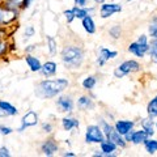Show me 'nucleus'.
Wrapping results in <instances>:
<instances>
[{"label":"nucleus","mask_w":157,"mask_h":157,"mask_svg":"<svg viewBox=\"0 0 157 157\" xmlns=\"http://www.w3.org/2000/svg\"><path fill=\"white\" fill-rule=\"evenodd\" d=\"M12 132H13V130L11 128V127L0 124V134H2V135H11Z\"/></svg>","instance_id":"obj_32"},{"label":"nucleus","mask_w":157,"mask_h":157,"mask_svg":"<svg viewBox=\"0 0 157 157\" xmlns=\"http://www.w3.org/2000/svg\"><path fill=\"white\" fill-rule=\"evenodd\" d=\"M100 145H101V152L100 153L97 152V153H94V156H115L114 153H113V152H115V149H117L115 143L105 139L104 141H101Z\"/></svg>","instance_id":"obj_12"},{"label":"nucleus","mask_w":157,"mask_h":157,"mask_svg":"<svg viewBox=\"0 0 157 157\" xmlns=\"http://www.w3.org/2000/svg\"><path fill=\"white\" fill-rule=\"evenodd\" d=\"M64 16H66V18H67V21H68V22H72V21H73V18H76L72 8H71V9H67V11H64Z\"/></svg>","instance_id":"obj_31"},{"label":"nucleus","mask_w":157,"mask_h":157,"mask_svg":"<svg viewBox=\"0 0 157 157\" xmlns=\"http://www.w3.org/2000/svg\"><path fill=\"white\" fill-rule=\"evenodd\" d=\"M62 62L67 68H78L84 62V51L78 46H66L62 50Z\"/></svg>","instance_id":"obj_2"},{"label":"nucleus","mask_w":157,"mask_h":157,"mask_svg":"<svg viewBox=\"0 0 157 157\" xmlns=\"http://www.w3.org/2000/svg\"><path fill=\"white\" fill-rule=\"evenodd\" d=\"M70 85L67 78H55V80H43L36 86V94L39 98H54L67 89Z\"/></svg>","instance_id":"obj_1"},{"label":"nucleus","mask_w":157,"mask_h":157,"mask_svg":"<svg viewBox=\"0 0 157 157\" xmlns=\"http://www.w3.org/2000/svg\"><path fill=\"white\" fill-rule=\"evenodd\" d=\"M42 130L48 134V132L52 131V124H51V123H43V124H42Z\"/></svg>","instance_id":"obj_36"},{"label":"nucleus","mask_w":157,"mask_h":157,"mask_svg":"<svg viewBox=\"0 0 157 157\" xmlns=\"http://www.w3.org/2000/svg\"><path fill=\"white\" fill-rule=\"evenodd\" d=\"M128 2H131V0H128Z\"/></svg>","instance_id":"obj_45"},{"label":"nucleus","mask_w":157,"mask_h":157,"mask_svg":"<svg viewBox=\"0 0 157 157\" xmlns=\"http://www.w3.org/2000/svg\"><path fill=\"white\" fill-rule=\"evenodd\" d=\"M41 73L45 77L54 76L56 73V63H54V62H46L45 64L41 67Z\"/></svg>","instance_id":"obj_16"},{"label":"nucleus","mask_w":157,"mask_h":157,"mask_svg":"<svg viewBox=\"0 0 157 157\" xmlns=\"http://www.w3.org/2000/svg\"><path fill=\"white\" fill-rule=\"evenodd\" d=\"M63 156H66V157H68V156H70V157H75L76 155H75V153H72V152H66V153L63 155Z\"/></svg>","instance_id":"obj_41"},{"label":"nucleus","mask_w":157,"mask_h":157,"mask_svg":"<svg viewBox=\"0 0 157 157\" xmlns=\"http://www.w3.org/2000/svg\"><path fill=\"white\" fill-rule=\"evenodd\" d=\"M94 2H96L97 4H100V3L102 4V3H105V0H94Z\"/></svg>","instance_id":"obj_43"},{"label":"nucleus","mask_w":157,"mask_h":157,"mask_svg":"<svg viewBox=\"0 0 157 157\" xmlns=\"http://www.w3.org/2000/svg\"><path fill=\"white\" fill-rule=\"evenodd\" d=\"M100 127L102 128V131H104L105 137H106L107 140H110V141H113V143H115L117 147L124 148V147H126V140H124V137L115 130V127H113L110 123H107V122L104 121V119H101V126Z\"/></svg>","instance_id":"obj_3"},{"label":"nucleus","mask_w":157,"mask_h":157,"mask_svg":"<svg viewBox=\"0 0 157 157\" xmlns=\"http://www.w3.org/2000/svg\"><path fill=\"white\" fill-rule=\"evenodd\" d=\"M8 50V45L6 42H3V41H0V55H3V54H6Z\"/></svg>","instance_id":"obj_33"},{"label":"nucleus","mask_w":157,"mask_h":157,"mask_svg":"<svg viewBox=\"0 0 157 157\" xmlns=\"http://www.w3.org/2000/svg\"><path fill=\"white\" fill-rule=\"evenodd\" d=\"M34 48H36V46H29V47L26 48V51H28V52H29V51H33Z\"/></svg>","instance_id":"obj_42"},{"label":"nucleus","mask_w":157,"mask_h":157,"mask_svg":"<svg viewBox=\"0 0 157 157\" xmlns=\"http://www.w3.org/2000/svg\"><path fill=\"white\" fill-rule=\"evenodd\" d=\"M0 9H2V7H0Z\"/></svg>","instance_id":"obj_46"},{"label":"nucleus","mask_w":157,"mask_h":157,"mask_svg":"<svg viewBox=\"0 0 157 157\" xmlns=\"http://www.w3.org/2000/svg\"><path fill=\"white\" fill-rule=\"evenodd\" d=\"M75 4H76L77 7L85 8V7H86V4H88V0H75Z\"/></svg>","instance_id":"obj_37"},{"label":"nucleus","mask_w":157,"mask_h":157,"mask_svg":"<svg viewBox=\"0 0 157 157\" xmlns=\"http://www.w3.org/2000/svg\"><path fill=\"white\" fill-rule=\"evenodd\" d=\"M58 149H59V144L58 141H55V139H47L41 145V151L45 156H52Z\"/></svg>","instance_id":"obj_13"},{"label":"nucleus","mask_w":157,"mask_h":157,"mask_svg":"<svg viewBox=\"0 0 157 157\" xmlns=\"http://www.w3.org/2000/svg\"><path fill=\"white\" fill-rule=\"evenodd\" d=\"M6 117H8V114L2 109V107H0V118H6Z\"/></svg>","instance_id":"obj_40"},{"label":"nucleus","mask_w":157,"mask_h":157,"mask_svg":"<svg viewBox=\"0 0 157 157\" xmlns=\"http://www.w3.org/2000/svg\"><path fill=\"white\" fill-rule=\"evenodd\" d=\"M56 106L63 113H70L73 110V100L71 96H60L56 100Z\"/></svg>","instance_id":"obj_10"},{"label":"nucleus","mask_w":157,"mask_h":157,"mask_svg":"<svg viewBox=\"0 0 157 157\" xmlns=\"http://www.w3.org/2000/svg\"><path fill=\"white\" fill-rule=\"evenodd\" d=\"M109 34H110V37H113L114 39H118L121 37V34H122V28L119 25H114L109 30Z\"/></svg>","instance_id":"obj_28"},{"label":"nucleus","mask_w":157,"mask_h":157,"mask_svg":"<svg viewBox=\"0 0 157 157\" xmlns=\"http://www.w3.org/2000/svg\"><path fill=\"white\" fill-rule=\"evenodd\" d=\"M139 70H140V64L136 60H126V62L122 63V64L118 66V68H115L114 76L117 78H121L126 75H128V73L137 72Z\"/></svg>","instance_id":"obj_4"},{"label":"nucleus","mask_w":157,"mask_h":157,"mask_svg":"<svg viewBox=\"0 0 157 157\" xmlns=\"http://www.w3.org/2000/svg\"><path fill=\"white\" fill-rule=\"evenodd\" d=\"M25 62H26V64L29 66V68H30V71L32 72H38V71H41V62H39V59L36 58V56H33V55H26L25 56Z\"/></svg>","instance_id":"obj_17"},{"label":"nucleus","mask_w":157,"mask_h":157,"mask_svg":"<svg viewBox=\"0 0 157 157\" xmlns=\"http://www.w3.org/2000/svg\"><path fill=\"white\" fill-rule=\"evenodd\" d=\"M97 84V78L94 76H88L86 78H84V81H82V88L86 90H92L93 88L96 86Z\"/></svg>","instance_id":"obj_24"},{"label":"nucleus","mask_w":157,"mask_h":157,"mask_svg":"<svg viewBox=\"0 0 157 157\" xmlns=\"http://www.w3.org/2000/svg\"><path fill=\"white\" fill-rule=\"evenodd\" d=\"M156 127H157V122H156Z\"/></svg>","instance_id":"obj_44"},{"label":"nucleus","mask_w":157,"mask_h":157,"mask_svg":"<svg viewBox=\"0 0 157 157\" xmlns=\"http://www.w3.org/2000/svg\"><path fill=\"white\" fill-rule=\"evenodd\" d=\"M33 0H22L21 2V8L22 9H25V8H29L30 7V4H32Z\"/></svg>","instance_id":"obj_38"},{"label":"nucleus","mask_w":157,"mask_h":157,"mask_svg":"<svg viewBox=\"0 0 157 157\" xmlns=\"http://www.w3.org/2000/svg\"><path fill=\"white\" fill-rule=\"evenodd\" d=\"M144 147L147 152H148L149 155H153L155 152L157 151V140H153V139H147L144 141Z\"/></svg>","instance_id":"obj_25"},{"label":"nucleus","mask_w":157,"mask_h":157,"mask_svg":"<svg viewBox=\"0 0 157 157\" xmlns=\"http://www.w3.org/2000/svg\"><path fill=\"white\" fill-rule=\"evenodd\" d=\"M149 34L153 39H157V18L149 25Z\"/></svg>","instance_id":"obj_30"},{"label":"nucleus","mask_w":157,"mask_h":157,"mask_svg":"<svg viewBox=\"0 0 157 157\" xmlns=\"http://www.w3.org/2000/svg\"><path fill=\"white\" fill-rule=\"evenodd\" d=\"M134 126H135V123L132 121H117L114 127L122 136H124L126 134H128L130 131H132Z\"/></svg>","instance_id":"obj_15"},{"label":"nucleus","mask_w":157,"mask_h":157,"mask_svg":"<svg viewBox=\"0 0 157 157\" xmlns=\"http://www.w3.org/2000/svg\"><path fill=\"white\" fill-rule=\"evenodd\" d=\"M147 113H148V117L151 118L157 117V94L149 101L148 106H147Z\"/></svg>","instance_id":"obj_22"},{"label":"nucleus","mask_w":157,"mask_h":157,"mask_svg":"<svg viewBox=\"0 0 157 157\" xmlns=\"http://www.w3.org/2000/svg\"><path fill=\"white\" fill-rule=\"evenodd\" d=\"M121 11H122V6H121V4H117V3H110V4L102 3L100 14H101L102 18H107V17L113 16L114 13H118Z\"/></svg>","instance_id":"obj_9"},{"label":"nucleus","mask_w":157,"mask_h":157,"mask_svg":"<svg viewBox=\"0 0 157 157\" xmlns=\"http://www.w3.org/2000/svg\"><path fill=\"white\" fill-rule=\"evenodd\" d=\"M62 126L66 131H71L72 128H77V127L80 126V122H78L76 118H63Z\"/></svg>","instance_id":"obj_20"},{"label":"nucleus","mask_w":157,"mask_h":157,"mask_svg":"<svg viewBox=\"0 0 157 157\" xmlns=\"http://www.w3.org/2000/svg\"><path fill=\"white\" fill-rule=\"evenodd\" d=\"M72 9H73V13H75V17H76V18H80V20H82L85 16H88V14H89L86 7L82 8V7H77V6H76V7H73Z\"/></svg>","instance_id":"obj_26"},{"label":"nucleus","mask_w":157,"mask_h":157,"mask_svg":"<svg viewBox=\"0 0 157 157\" xmlns=\"http://www.w3.org/2000/svg\"><path fill=\"white\" fill-rule=\"evenodd\" d=\"M38 123V114L36 111H28L25 115L22 117V119H21V126L18 127V132H22L25 128H28V127H33V126H36Z\"/></svg>","instance_id":"obj_6"},{"label":"nucleus","mask_w":157,"mask_h":157,"mask_svg":"<svg viewBox=\"0 0 157 157\" xmlns=\"http://www.w3.org/2000/svg\"><path fill=\"white\" fill-rule=\"evenodd\" d=\"M117 55H118L117 51H110L109 48H106V47H101L100 48V55H98V59H97V64L104 66L107 60L114 59Z\"/></svg>","instance_id":"obj_14"},{"label":"nucleus","mask_w":157,"mask_h":157,"mask_svg":"<svg viewBox=\"0 0 157 157\" xmlns=\"http://www.w3.org/2000/svg\"><path fill=\"white\" fill-rule=\"evenodd\" d=\"M9 156H11V153H9L8 148L2 147V148H0V157H9Z\"/></svg>","instance_id":"obj_34"},{"label":"nucleus","mask_w":157,"mask_h":157,"mask_svg":"<svg viewBox=\"0 0 157 157\" xmlns=\"http://www.w3.org/2000/svg\"><path fill=\"white\" fill-rule=\"evenodd\" d=\"M82 26H84L86 33H89V34L96 33V24H94V21H93L90 14H88V16H85L84 18H82Z\"/></svg>","instance_id":"obj_19"},{"label":"nucleus","mask_w":157,"mask_h":157,"mask_svg":"<svg viewBox=\"0 0 157 157\" xmlns=\"http://www.w3.org/2000/svg\"><path fill=\"white\" fill-rule=\"evenodd\" d=\"M0 107H2V109L6 111L8 115H17L18 114V110L12 104H9V102H7V101L0 100Z\"/></svg>","instance_id":"obj_23"},{"label":"nucleus","mask_w":157,"mask_h":157,"mask_svg":"<svg viewBox=\"0 0 157 157\" xmlns=\"http://www.w3.org/2000/svg\"><path fill=\"white\" fill-rule=\"evenodd\" d=\"M77 107L81 110H89L94 107V104H93L92 98H89L88 96H81L77 100Z\"/></svg>","instance_id":"obj_18"},{"label":"nucleus","mask_w":157,"mask_h":157,"mask_svg":"<svg viewBox=\"0 0 157 157\" xmlns=\"http://www.w3.org/2000/svg\"><path fill=\"white\" fill-rule=\"evenodd\" d=\"M149 48H151V46L148 43H147V45H141V43L136 41V42H132L128 46V51L131 54H134V55H136L137 58H143L145 54L149 51Z\"/></svg>","instance_id":"obj_11"},{"label":"nucleus","mask_w":157,"mask_h":157,"mask_svg":"<svg viewBox=\"0 0 157 157\" xmlns=\"http://www.w3.org/2000/svg\"><path fill=\"white\" fill-rule=\"evenodd\" d=\"M106 139L105 134L102 128L100 126H96V124H92V126H88L86 127V134H85V141L88 144L89 143H97L100 144L101 141H104Z\"/></svg>","instance_id":"obj_5"},{"label":"nucleus","mask_w":157,"mask_h":157,"mask_svg":"<svg viewBox=\"0 0 157 157\" xmlns=\"http://www.w3.org/2000/svg\"><path fill=\"white\" fill-rule=\"evenodd\" d=\"M153 118H145V119L141 121V128H143L147 134H148V136H153L155 131H153Z\"/></svg>","instance_id":"obj_21"},{"label":"nucleus","mask_w":157,"mask_h":157,"mask_svg":"<svg viewBox=\"0 0 157 157\" xmlns=\"http://www.w3.org/2000/svg\"><path fill=\"white\" fill-rule=\"evenodd\" d=\"M123 137L126 141H132L134 144H141V143H144L149 136L144 130H140V131H130L128 134H126Z\"/></svg>","instance_id":"obj_7"},{"label":"nucleus","mask_w":157,"mask_h":157,"mask_svg":"<svg viewBox=\"0 0 157 157\" xmlns=\"http://www.w3.org/2000/svg\"><path fill=\"white\" fill-rule=\"evenodd\" d=\"M34 36V28L33 26H28L26 30H25V37L26 38H30Z\"/></svg>","instance_id":"obj_35"},{"label":"nucleus","mask_w":157,"mask_h":157,"mask_svg":"<svg viewBox=\"0 0 157 157\" xmlns=\"http://www.w3.org/2000/svg\"><path fill=\"white\" fill-rule=\"evenodd\" d=\"M18 12L14 8H9V7H2L0 9V25H4V24H9L11 21H13L14 18H17Z\"/></svg>","instance_id":"obj_8"},{"label":"nucleus","mask_w":157,"mask_h":157,"mask_svg":"<svg viewBox=\"0 0 157 157\" xmlns=\"http://www.w3.org/2000/svg\"><path fill=\"white\" fill-rule=\"evenodd\" d=\"M149 46H151V48H149L151 56L153 58V60H155V62H157V39H153Z\"/></svg>","instance_id":"obj_29"},{"label":"nucleus","mask_w":157,"mask_h":157,"mask_svg":"<svg viewBox=\"0 0 157 157\" xmlns=\"http://www.w3.org/2000/svg\"><path fill=\"white\" fill-rule=\"evenodd\" d=\"M56 41L52 37H47V47H48V52L51 55H55L56 54Z\"/></svg>","instance_id":"obj_27"},{"label":"nucleus","mask_w":157,"mask_h":157,"mask_svg":"<svg viewBox=\"0 0 157 157\" xmlns=\"http://www.w3.org/2000/svg\"><path fill=\"white\" fill-rule=\"evenodd\" d=\"M137 42L141 43V45H147V43H148V41H147V36H140L139 38H137Z\"/></svg>","instance_id":"obj_39"}]
</instances>
